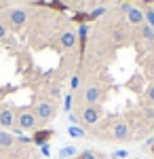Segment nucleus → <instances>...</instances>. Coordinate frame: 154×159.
<instances>
[{
  "label": "nucleus",
  "mask_w": 154,
  "mask_h": 159,
  "mask_svg": "<svg viewBox=\"0 0 154 159\" xmlns=\"http://www.w3.org/2000/svg\"><path fill=\"white\" fill-rule=\"evenodd\" d=\"M6 17H9V24L11 28H21V25L28 21V11L25 9H11V11L6 13Z\"/></svg>",
  "instance_id": "20e7f679"
},
{
  "label": "nucleus",
  "mask_w": 154,
  "mask_h": 159,
  "mask_svg": "<svg viewBox=\"0 0 154 159\" xmlns=\"http://www.w3.org/2000/svg\"><path fill=\"white\" fill-rule=\"evenodd\" d=\"M78 155V151H76V147H72V144H66V147L59 148V159H72Z\"/></svg>",
  "instance_id": "9b49d317"
},
{
  "label": "nucleus",
  "mask_w": 154,
  "mask_h": 159,
  "mask_svg": "<svg viewBox=\"0 0 154 159\" xmlns=\"http://www.w3.org/2000/svg\"><path fill=\"white\" fill-rule=\"evenodd\" d=\"M68 119H70V123H72V125H78V117H76L74 112H68Z\"/></svg>",
  "instance_id": "b1692460"
},
{
  "label": "nucleus",
  "mask_w": 154,
  "mask_h": 159,
  "mask_svg": "<svg viewBox=\"0 0 154 159\" xmlns=\"http://www.w3.org/2000/svg\"><path fill=\"white\" fill-rule=\"evenodd\" d=\"M106 13H108L106 7H95L93 11L89 13V21H93V19H99V17H104Z\"/></svg>",
  "instance_id": "ddd939ff"
},
{
  "label": "nucleus",
  "mask_w": 154,
  "mask_h": 159,
  "mask_svg": "<svg viewBox=\"0 0 154 159\" xmlns=\"http://www.w3.org/2000/svg\"><path fill=\"white\" fill-rule=\"evenodd\" d=\"M0 125H2V127H13V125H15V115H13L11 108L0 110Z\"/></svg>",
  "instance_id": "1a4fd4ad"
},
{
  "label": "nucleus",
  "mask_w": 154,
  "mask_h": 159,
  "mask_svg": "<svg viewBox=\"0 0 154 159\" xmlns=\"http://www.w3.org/2000/svg\"><path fill=\"white\" fill-rule=\"evenodd\" d=\"M36 115L32 112V110H21L19 115H17V121H15V125L21 129V132H30V129H34L36 127Z\"/></svg>",
  "instance_id": "f257e3e1"
},
{
  "label": "nucleus",
  "mask_w": 154,
  "mask_h": 159,
  "mask_svg": "<svg viewBox=\"0 0 154 159\" xmlns=\"http://www.w3.org/2000/svg\"><path fill=\"white\" fill-rule=\"evenodd\" d=\"M40 153H42V157H51V144H42Z\"/></svg>",
  "instance_id": "412c9836"
},
{
  "label": "nucleus",
  "mask_w": 154,
  "mask_h": 159,
  "mask_svg": "<svg viewBox=\"0 0 154 159\" xmlns=\"http://www.w3.org/2000/svg\"><path fill=\"white\" fill-rule=\"evenodd\" d=\"M87 34H89V25L87 24H80L78 25V32H76V36H78V40L84 45V40H87Z\"/></svg>",
  "instance_id": "dca6fc26"
},
{
  "label": "nucleus",
  "mask_w": 154,
  "mask_h": 159,
  "mask_svg": "<svg viewBox=\"0 0 154 159\" xmlns=\"http://www.w3.org/2000/svg\"><path fill=\"white\" fill-rule=\"evenodd\" d=\"M78 87H80V76H78V74H74V76L70 79V91H76Z\"/></svg>",
  "instance_id": "6ab92c4d"
},
{
  "label": "nucleus",
  "mask_w": 154,
  "mask_h": 159,
  "mask_svg": "<svg viewBox=\"0 0 154 159\" xmlns=\"http://www.w3.org/2000/svg\"><path fill=\"white\" fill-rule=\"evenodd\" d=\"M40 4H49V7H57V9H61V4L57 2V0H40Z\"/></svg>",
  "instance_id": "4be33fe9"
},
{
  "label": "nucleus",
  "mask_w": 154,
  "mask_h": 159,
  "mask_svg": "<svg viewBox=\"0 0 154 159\" xmlns=\"http://www.w3.org/2000/svg\"><path fill=\"white\" fill-rule=\"evenodd\" d=\"M114 138H116V140H127V138H129V125L118 121L114 125Z\"/></svg>",
  "instance_id": "9d476101"
},
{
  "label": "nucleus",
  "mask_w": 154,
  "mask_h": 159,
  "mask_svg": "<svg viewBox=\"0 0 154 159\" xmlns=\"http://www.w3.org/2000/svg\"><path fill=\"white\" fill-rule=\"evenodd\" d=\"M34 115H36L38 121H51V119L55 117V106H53V102H47V100L38 102Z\"/></svg>",
  "instance_id": "7ed1b4c3"
},
{
  "label": "nucleus",
  "mask_w": 154,
  "mask_h": 159,
  "mask_svg": "<svg viewBox=\"0 0 154 159\" xmlns=\"http://www.w3.org/2000/svg\"><path fill=\"white\" fill-rule=\"evenodd\" d=\"M146 93H148V100H150V102H154V83L148 87V91H146Z\"/></svg>",
  "instance_id": "5701e85b"
},
{
  "label": "nucleus",
  "mask_w": 154,
  "mask_h": 159,
  "mask_svg": "<svg viewBox=\"0 0 154 159\" xmlns=\"http://www.w3.org/2000/svg\"><path fill=\"white\" fill-rule=\"evenodd\" d=\"M6 32H9V30H6V25L0 21V38H4V36H6Z\"/></svg>",
  "instance_id": "393cba45"
},
{
  "label": "nucleus",
  "mask_w": 154,
  "mask_h": 159,
  "mask_svg": "<svg viewBox=\"0 0 154 159\" xmlns=\"http://www.w3.org/2000/svg\"><path fill=\"white\" fill-rule=\"evenodd\" d=\"M13 142H15V138H13L11 134L0 132V147H13Z\"/></svg>",
  "instance_id": "2eb2a0df"
},
{
  "label": "nucleus",
  "mask_w": 154,
  "mask_h": 159,
  "mask_svg": "<svg viewBox=\"0 0 154 159\" xmlns=\"http://www.w3.org/2000/svg\"><path fill=\"white\" fill-rule=\"evenodd\" d=\"M143 19H146V24L154 28V7H146L143 9Z\"/></svg>",
  "instance_id": "4468645a"
},
{
  "label": "nucleus",
  "mask_w": 154,
  "mask_h": 159,
  "mask_svg": "<svg viewBox=\"0 0 154 159\" xmlns=\"http://www.w3.org/2000/svg\"><path fill=\"white\" fill-rule=\"evenodd\" d=\"M83 159H95V157H93V153H91V151H84V153H83Z\"/></svg>",
  "instance_id": "a878e982"
},
{
  "label": "nucleus",
  "mask_w": 154,
  "mask_h": 159,
  "mask_svg": "<svg viewBox=\"0 0 154 159\" xmlns=\"http://www.w3.org/2000/svg\"><path fill=\"white\" fill-rule=\"evenodd\" d=\"M53 129H40V132H34V138H32V142L38 144V147H42V144H49V140L53 138Z\"/></svg>",
  "instance_id": "6e6552de"
},
{
  "label": "nucleus",
  "mask_w": 154,
  "mask_h": 159,
  "mask_svg": "<svg viewBox=\"0 0 154 159\" xmlns=\"http://www.w3.org/2000/svg\"><path fill=\"white\" fill-rule=\"evenodd\" d=\"M76 43H78V36H76V32L74 30H66V32H61L59 36V45L63 47V49H74L76 47Z\"/></svg>",
  "instance_id": "423d86ee"
},
{
  "label": "nucleus",
  "mask_w": 154,
  "mask_h": 159,
  "mask_svg": "<svg viewBox=\"0 0 154 159\" xmlns=\"http://www.w3.org/2000/svg\"><path fill=\"white\" fill-rule=\"evenodd\" d=\"M142 36L146 43H150V45H154V28H150L148 24L142 25Z\"/></svg>",
  "instance_id": "f8f14e48"
},
{
  "label": "nucleus",
  "mask_w": 154,
  "mask_h": 159,
  "mask_svg": "<svg viewBox=\"0 0 154 159\" xmlns=\"http://www.w3.org/2000/svg\"><path fill=\"white\" fill-rule=\"evenodd\" d=\"M80 119H83L84 125H95V123L101 119V106H99V104L83 106V110H80Z\"/></svg>",
  "instance_id": "f03ea898"
},
{
  "label": "nucleus",
  "mask_w": 154,
  "mask_h": 159,
  "mask_svg": "<svg viewBox=\"0 0 154 159\" xmlns=\"http://www.w3.org/2000/svg\"><path fill=\"white\" fill-rule=\"evenodd\" d=\"M83 100L87 102V106H93V104H99V100H101V89L97 85H89L84 89L83 93Z\"/></svg>",
  "instance_id": "39448f33"
},
{
  "label": "nucleus",
  "mask_w": 154,
  "mask_h": 159,
  "mask_svg": "<svg viewBox=\"0 0 154 159\" xmlns=\"http://www.w3.org/2000/svg\"><path fill=\"white\" fill-rule=\"evenodd\" d=\"M127 19H129V24H133V25H143L146 24V19H143V9L131 7L129 11H127Z\"/></svg>",
  "instance_id": "0eeeda50"
},
{
  "label": "nucleus",
  "mask_w": 154,
  "mask_h": 159,
  "mask_svg": "<svg viewBox=\"0 0 154 159\" xmlns=\"http://www.w3.org/2000/svg\"><path fill=\"white\" fill-rule=\"evenodd\" d=\"M72 104H74V96L68 93V96L63 98V110H66V112H72Z\"/></svg>",
  "instance_id": "a211bd4d"
},
{
  "label": "nucleus",
  "mask_w": 154,
  "mask_h": 159,
  "mask_svg": "<svg viewBox=\"0 0 154 159\" xmlns=\"http://www.w3.org/2000/svg\"><path fill=\"white\" fill-rule=\"evenodd\" d=\"M68 136H72V138H84V129H80L78 125H70L68 127Z\"/></svg>",
  "instance_id": "f3484780"
},
{
  "label": "nucleus",
  "mask_w": 154,
  "mask_h": 159,
  "mask_svg": "<svg viewBox=\"0 0 154 159\" xmlns=\"http://www.w3.org/2000/svg\"><path fill=\"white\" fill-rule=\"evenodd\" d=\"M112 157H114V159H127V157H129V151H125V148H116V151L112 153Z\"/></svg>",
  "instance_id": "aec40b11"
},
{
  "label": "nucleus",
  "mask_w": 154,
  "mask_h": 159,
  "mask_svg": "<svg viewBox=\"0 0 154 159\" xmlns=\"http://www.w3.org/2000/svg\"><path fill=\"white\" fill-rule=\"evenodd\" d=\"M125 2H129V0H125Z\"/></svg>",
  "instance_id": "bb28decb"
}]
</instances>
